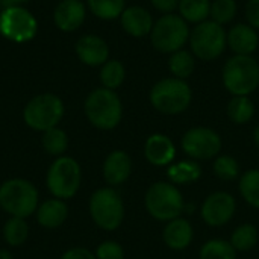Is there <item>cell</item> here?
Masks as SVG:
<instances>
[{"instance_id": "cell-41", "label": "cell", "mask_w": 259, "mask_h": 259, "mask_svg": "<svg viewBox=\"0 0 259 259\" xmlns=\"http://www.w3.org/2000/svg\"><path fill=\"white\" fill-rule=\"evenodd\" d=\"M11 5H15V6H20V5H23V3H26V2H29V0H8Z\"/></svg>"}, {"instance_id": "cell-33", "label": "cell", "mask_w": 259, "mask_h": 259, "mask_svg": "<svg viewBox=\"0 0 259 259\" xmlns=\"http://www.w3.org/2000/svg\"><path fill=\"white\" fill-rule=\"evenodd\" d=\"M237 15V2L235 0H212L211 2V20L220 26L232 23Z\"/></svg>"}, {"instance_id": "cell-7", "label": "cell", "mask_w": 259, "mask_h": 259, "mask_svg": "<svg viewBox=\"0 0 259 259\" xmlns=\"http://www.w3.org/2000/svg\"><path fill=\"white\" fill-rule=\"evenodd\" d=\"M38 205L36 188L24 179H11L0 187V206L12 217L26 219Z\"/></svg>"}, {"instance_id": "cell-25", "label": "cell", "mask_w": 259, "mask_h": 259, "mask_svg": "<svg viewBox=\"0 0 259 259\" xmlns=\"http://www.w3.org/2000/svg\"><path fill=\"white\" fill-rule=\"evenodd\" d=\"M168 68L173 74V77L178 79H188L196 68V56L193 55V52H188L185 49H181L175 53L170 55L168 59Z\"/></svg>"}, {"instance_id": "cell-21", "label": "cell", "mask_w": 259, "mask_h": 259, "mask_svg": "<svg viewBox=\"0 0 259 259\" xmlns=\"http://www.w3.org/2000/svg\"><path fill=\"white\" fill-rule=\"evenodd\" d=\"M68 215V208L61 199H52L44 202L36 214L38 223L42 228H59Z\"/></svg>"}, {"instance_id": "cell-8", "label": "cell", "mask_w": 259, "mask_h": 259, "mask_svg": "<svg viewBox=\"0 0 259 259\" xmlns=\"http://www.w3.org/2000/svg\"><path fill=\"white\" fill-rule=\"evenodd\" d=\"M90 214L103 231H115L124 219V203L114 188H100L90 199Z\"/></svg>"}, {"instance_id": "cell-15", "label": "cell", "mask_w": 259, "mask_h": 259, "mask_svg": "<svg viewBox=\"0 0 259 259\" xmlns=\"http://www.w3.org/2000/svg\"><path fill=\"white\" fill-rule=\"evenodd\" d=\"M120 23L124 32L134 38H144L150 35L155 24L152 14L146 8L138 5L126 8L120 15Z\"/></svg>"}, {"instance_id": "cell-38", "label": "cell", "mask_w": 259, "mask_h": 259, "mask_svg": "<svg viewBox=\"0 0 259 259\" xmlns=\"http://www.w3.org/2000/svg\"><path fill=\"white\" fill-rule=\"evenodd\" d=\"M62 259H97L96 255H93L88 249H83V247H74V249H70L64 253Z\"/></svg>"}, {"instance_id": "cell-29", "label": "cell", "mask_w": 259, "mask_h": 259, "mask_svg": "<svg viewBox=\"0 0 259 259\" xmlns=\"http://www.w3.org/2000/svg\"><path fill=\"white\" fill-rule=\"evenodd\" d=\"M90 11L102 20L118 18L126 9V0H87Z\"/></svg>"}, {"instance_id": "cell-30", "label": "cell", "mask_w": 259, "mask_h": 259, "mask_svg": "<svg viewBox=\"0 0 259 259\" xmlns=\"http://www.w3.org/2000/svg\"><path fill=\"white\" fill-rule=\"evenodd\" d=\"M200 259H237V250L226 240H209L206 241L199 253Z\"/></svg>"}, {"instance_id": "cell-6", "label": "cell", "mask_w": 259, "mask_h": 259, "mask_svg": "<svg viewBox=\"0 0 259 259\" xmlns=\"http://www.w3.org/2000/svg\"><path fill=\"white\" fill-rule=\"evenodd\" d=\"M188 41L196 58L202 61H214L228 46V32L219 23L206 20L194 26Z\"/></svg>"}, {"instance_id": "cell-16", "label": "cell", "mask_w": 259, "mask_h": 259, "mask_svg": "<svg viewBox=\"0 0 259 259\" xmlns=\"http://www.w3.org/2000/svg\"><path fill=\"white\" fill-rule=\"evenodd\" d=\"M85 17L87 9L80 0H62L58 3L53 12V21L56 27L64 32H73L79 29Z\"/></svg>"}, {"instance_id": "cell-22", "label": "cell", "mask_w": 259, "mask_h": 259, "mask_svg": "<svg viewBox=\"0 0 259 259\" xmlns=\"http://www.w3.org/2000/svg\"><path fill=\"white\" fill-rule=\"evenodd\" d=\"M168 179L175 185H187L193 184L200 179L202 176V168L197 161L194 159H185L176 164L168 165Z\"/></svg>"}, {"instance_id": "cell-35", "label": "cell", "mask_w": 259, "mask_h": 259, "mask_svg": "<svg viewBox=\"0 0 259 259\" xmlns=\"http://www.w3.org/2000/svg\"><path fill=\"white\" fill-rule=\"evenodd\" d=\"M97 259H124L123 247L115 241H105L96 250Z\"/></svg>"}, {"instance_id": "cell-19", "label": "cell", "mask_w": 259, "mask_h": 259, "mask_svg": "<svg viewBox=\"0 0 259 259\" xmlns=\"http://www.w3.org/2000/svg\"><path fill=\"white\" fill-rule=\"evenodd\" d=\"M193 237H194V229L191 223L187 219H181V217L167 222L162 232V240L165 246L176 252L185 250L191 244Z\"/></svg>"}, {"instance_id": "cell-1", "label": "cell", "mask_w": 259, "mask_h": 259, "mask_svg": "<svg viewBox=\"0 0 259 259\" xmlns=\"http://www.w3.org/2000/svg\"><path fill=\"white\" fill-rule=\"evenodd\" d=\"M88 121L102 131H111L118 126L123 117V105L114 90L97 88L91 91L83 105Z\"/></svg>"}, {"instance_id": "cell-4", "label": "cell", "mask_w": 259, "mask_h": 259, "mask_svg": "<svg viewBox=\"0 0 259 259\" xmlns=\"http://www.w3.org/2000/svg\"><path fill=\"white\" fill-rule=\"evenodd\" d=\"M144 206L150 217L158 222H171L181 217L185 202L181 190L171 182L152 184L144 196Z\"/></svg>"}, {"instance_id": "cell-23", "label": "cell", "mask_w": 259, "mask_h": 259, "mask_svg": "<svg viewBox=\"0 0 259 259\" xmlns=\"http://www.w3.org/2000/svg\"><path fill=\"white\" fill-rule=\"evenodd\" d=\"M179 15L187 23L199 24L211 14V0H179Z\"/></svg>"}, {"instance_id": "cell-34", "label": "cell", "mask_w": 259, "mask_h": 259, "mask_svg": "<svg viewBox=\"0 0 259 259\" xmlns=\"http://www.w3.org/2000/svg\"><path fill=\"white\" fill-rule=\"evenodd\" d=\"M214 173L222 181H235L240 176L238 161L231 155H220L214 161Z\"/></svg>"}, {"instance_id": "cell-13", "label": "cell", "mask_w": 259, "mask_h": 259, "mask_svg": "<svg viewBox=\"0 0 259 259\" xmlns=\"http://www.w3.org/2000/svg\"><path fill=\"white\" fill-rule=\"evenodd\" d=\"M237 211V202L232 194L226 191H215L209 194L200 208L203 222L211 228H220L228 225Z\"/></svg>"}, {"instance_id": "cell-37", "label": "cell", "mask_w": 259, "mask_h": 259, "mask_svg": "<svg viewBox=\"0 0 259 259\" xmlns=\"http://www.w3.org/2000/svg\"><path fill=\"white\" fill-rule=\"evenodd\" d=\"M153 8L158 9L159 12L164 14H173L178 6H179V0H150Z\"/></svg>"}, {"instance_id": "cell-14", "label": "cell", "mask_w": 259, "mask_h": 259, "mask_svg": "<svg viewBox=\"0 0 259 259\" xmlns=\"http://www.w3.org/2000/svg\"><path fill=\"white\" fill-rule=\"evenodd\" d=\"M144 156L152 165H171L176 156V146L170 137L164 134H153L144 143Z\"/></svg>"}, {"instance_id": "cell-24", "label": "cell", "mask_w": 259, "mask_h": 259, "mask_svg": "<svg viewBox=\"0 0 259 259\" xmlns=\"http://www.w3.org/2000/svg\"><path fill=\"white\" fill-rule=\"evenodd\" d=\"M255 115V105L249 96H234L228 103V117L235 124H246Z\"/></svg>"}, {"instance_id": "cell-26", "label": "cell", "mask_w": 259, "mask_h": 259, "mask_svg": "<svg viewBox=\"0 0 259 259\" xmlns=\"http://www.w3.org/2000/svg\"><path fill=\"white\" fill-rule=\"evenodd\" d=\"M259 241V232L255 225L252 223H244L241 226H238L232 235L229 243L234 246V249L237 252H249L252 250Z\"/></svg>"}, {"instance_id": "cell-11", "label": "cell", "mask_w": 259, "mask_h": 259, "mask_svg": "<svg viewBox=\"0 0 259 259\" xmlns=\"http://www.w3.org/2000/svg\"><path fill=\"white\" fill-rule=\"evenodd\" d=\"M182 150L190 159L194 161H208L219 156L222 150V138L220 135L206 126H196L188 129L181 140Z\"/></svg>"}, {"instance_id": "cell-2", "label": "cell", "mask_w": 259, "mask_h": 259, "mask_svg": "<svg viewBox=\"0 0 259 259\" xmlns=\"http://www.w3.org/2000/svg\"><path fill=\"white\" fill-rule=\"evenodd\" d=\"M152 106L164 115H178L188 109L193 99L191 87L187 80L165 77L158 80L150 90Z\"/></svg>"}, {"instance_id": "cell-20", "label": "cell", "mask_w": 259, "mask_h": 259, "mask_svg": "<svg viewBox=\"0 0 259 259\" xmlns=\"http://www.w3.org/2000/svg\"><path fill=\"white\" fill-rule=\"evenodd\" d=\"M228 46L235 55H252L259 46L258 32L247 23H238L228 32Z\"/></svg>"}, {"instance_id": "cell-12", "label": "cell", "mask_w": 259, "mask_h": 259, "mask_svg": "<svg viewBox=\"0 0 259 259\" xmlns=\"http://www.w3.org/2000/svg\"><path fill=\"white\" fill-rule=\"evenodd\" d=\"M36 18L24 8L11 5L0 14V33L14 42H27L36 35Z\"/></svg>"}, {"instance_id": "cell-32", "label": "cell", "mask_w": 259, "mask_h": 259, "mask_svg": "<svg viewBox=\"0 0 259 259\" xmlns=\"http://www.w3.org/2000/svg\"><path fill=\"white\" fill-rule=\"evenodd\" d=\"M42 147L50 155H62L68 147V137L59 127H52L42 135Z\"/></svg>"}, {"instance_id": "cell-40", "label": "cell", "mask_w": 259, "mask_h": 259, "mask_svg": "<svg viewBox=\"0 0 259 259\" xmlns=\"http://www.w3.org/2000/svg\"><path fill=\"white\" fill-rule=\"evenodd\" d=\"M0 259H12L11 258V253L6 252V250H0Z\"/></svg>"}, {"instance_id": "cell-39", "label": "cell", "mask_w": 259, "mask_h": 259, "mask_svg": "<svg viewBox=\"0 0 259 259\" xmlns=\"http://www.w3.org/2000/svg\"><path fill=\"white\" fill-rule=\"evenodd\" d=\"M253 141H255L256 147L259 149V124L255 127V131H253Z\"/></svg>"}, {"instance_id": "cell-3", "label": "cell", "mask_w": 259, "mask_h": 259, "mask_svg": "<svg viewBox=\"0 0 259 259\" xmlns=\"http://www.w3.org/2000/svg\"><path fill=\"white\" fill-rule=\"evenodd\" d=\"M222 79L232 96H250L259 87V62L252 55H235L226 61Z\"/></svg>"}, {"instance_id": "cell-9", "label": "cell", "mask_w": 259, "mask_h": 259, "mask_svg": "<svg viewBox=\"0 0 259 259\" xmlns=\"http://www.w3.org/2000/svg\"><path fill=\"white\" fill-rule=\"evenodd\" d=\"M62 115H64L62 100L50 93L38 94L33 99H30L23 112L26 124L41 132L56 127Z\"/></svg>"}, {"instance_id": "cell-17", "label": "cell", "mask_w": 259, "mask_h": 259, "mask_svg": "<svg viewBox=\"0 0 259 259\" xmlns=\"http://www.w3.org/2000/svg\"><path fill=\"white\" fill-rule=\"evenodd\" d=\"M76 53L77 58L90 67L103 65L109 59V47L106 41L97 35H85L79 38L76 42Z\"/></svg>"}, {"instance_id": "cell-28", "label": "cell", "mask_w": 259, "mask_h": 259, "mask_svg": "<svg viewBox=\"0 0 259 259\" xmlns=\"http://www.w3.org/2000/svg\"><path fill=\"white\" fill-rule=\"evenodd\" d=\"M126 79V68L117 59H108L100 70V82L103 88L117 90Z\"/></svg>"}, {"instance_id": "cell-31", "label": "cell", "mask_w": 259, "mask_h": 259, "mask_svg": "<svg viewBox=\"0 0 259 259\" xmlns=\"http://www.w3.org/2000/svg\"><path fill=\"white\" fill-rule=\"evenodd\" d=\"M27 235H29V228H27L24 219H20V217L9 219L6 222L5 228H3L5 241L9 246H14V247L21 246L27 240Z\"/></svg>"}, {"instance_id": "cell-18", "label": "cell", "mask_w": 259, "mask_h": 259, "mask_svg": "<svg viewBox=\"0 0 259 259\" xmlns=\"http://www.w3.org/2000/svg\"><path fill=\"white\" fill-rule=\"evenodd\" d=\"M132 173V161L131 156L123 150L111 152L103 162V178L105 181L115 187L124 184Z\"/></svg>"}, {"instance_id": "cell-27", "label": "cell", "mask_w": 259, "mask_h": 259, "mask_svg": "<svg viewBox=\"0 0 259 259\" xmlns=\"http://www.w3.org/2000/svg\"><path fill=\"white\" fill-rule=\"evenodd\" d=\"M241 197L253 208L259 209V170L252 168L241 175L238 182Z\"/></svg>"}, {"instance_id": "cell-5", "label": "cell", "mask_w": 259, "mask_h": 259, "mask_svg": "<svg viewBox=\"0 0 259 259\" xmlns=\"http://www.w3.org/2000/svg\"><path fill=\"white\" fill-rule=\"evenodd\" d=\"M188 23L181 17L173 14H164L153 24L150 32L152 46L161 53H175L188 42L190 39Z\"/></svg>"}, {"instance_id": "cell-36", "label": "cell", "mask_w": 259, "mask_h": 259, "mask_svg": "<svg viewBox=\"0 0 259 259\" xmlns=\"http://www.w3.org/2000/svg\"><path fill=\"white\" fill-rule=\"evenodd\" d=\"M246 18L247 24L259 29V0H249L246 3Z\"/></svg>"}, {"instance_id": "cell-10", "label": "cell", "mask_w": 259, "mask_h": 259, "mask_svg": "<svg viewBox=\"0 0 259 259\" xmlns=\"http://www.w3.org/2000/svg\"><path fill=\"white\" fill-rule=\"evenodd\" d=\"M82 181L80 165L76 159L68 156L58 158L49 168L47 187L56 199H71Z\"/></svg>"}]
</instances>
